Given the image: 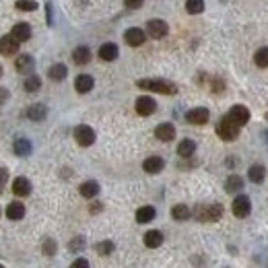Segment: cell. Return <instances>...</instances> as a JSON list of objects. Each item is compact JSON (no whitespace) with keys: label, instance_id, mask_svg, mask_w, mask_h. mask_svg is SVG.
Segmentation results:
<instances>
[{"label":"cell","instance_id":"1","mask_svg":"<svg viewBox=\"0 0 268 268\" xmlns=\"http://www.w3.org/2000/svg\"><path fill=\"white\" fill-rule=\"evenodd\" d=\"M137 87L145 89V91H151V93H161V95L177 93V85L171 81H163V79H141V81H137Z\"/></svg>","mask_w":268,"mask_h":268},{"label":"cell","instance_id":"2","mask_svg":"<svg viewBox=\"0 0 268 268\" xmlns=\"http://www.w3.org/2000/svg\"><path fill=\"white\" fill-rule=\"evenodd\" d=\"M194 217L200 223H215V221H219L223 217V207L219 203H215V205H200L194 211Z\"/></svg>","mask_w":268,"mask_h":268},{"label":"cell","instance_id":"3","mask_svg":"<svg viewBox=\"0 0 268 268\" xmlns=\"http://www.w3.org/2000/svg\"><path fill=\"white\" fill-rule=\"evenodd\" d=\"M239 126L235 124V122H231L227 116L225 118H221L219 120V124H217V134H219V139H223V141H235L237 137H239Z\"/></svg>","mask_w":268,"mask_h":268},{"label":"cell","instance_id":"4","mask_svg":"<svg viewBox=\"0 0 268 268\" xmlns=\"http://www.w3.org/2000/svg\"><path fill=\"white\" fill-rule=\"evenodd\" d=\"M75 141L81 145V147H91L95 143V130L87 124H79L75 128Z\"/></svg>","mask_w":268,"mask_h":268},{"label":"cell","instance_id":"5","mask_svg":"<svg viewBox=\"0 0 268 268\" xmlns=\"http://www.w3.org/2000/svg\"><path fill=\"white\" fill-rule=\"evenodd\" d=\"M147 33L153 39H163L169 33V25L163 19H151V21H147Z\"/></svg>","mask_w":268,"mask_h":268},{"label":"cell","instance_id":"6","mask_svg":"<svg viewBox=\"0 0 268 268\" xmlns=\"http://www.w3.org/2000/svg\"><path fill=\"white\" fill-rule=\"evenodd\" d=\"M231 209H233V215L237 219H245L252 213V203H250V198L245 196V194H237L235 200H233V205H231Z\"/></svg>","mask_w":268,"mask_h":268},{"label":"cell","instance_id":"7","mask_svg":"<svg viewBox=\"0 0 268 268\" xmlns=\"http://www.w3.org/2000/svg\"><path fill=\"white\" fill-rule=\"evenodd\" d=\"M134 109H137V114L139 116H153L155 111H157V101H155L153 97H149V95H141L139 99H137V103H134Z\"/></svg>","mask_w":268,"mask_h":268},{"label":"cell","instance_id":"8","mask_svg":"<svg viewBox=\"0 0 268 268\" xmlns=\"http://www.w3.org/2000/svg\"><path fill=\"white\" fill-rule=\"evenodd\" d=\"M227 118H229L231 122H235V124L241 128V126H245V124L250 122V109L245 107V105H233V107L229 109Z\"/></svg>","mask_w":268,"mask_h":268},{"label":"cell","instance_id":"9","mask_svg":"<svg viewBox=\"0 0 268 268\" xmlns=\"http://www.w3.org/2000/svg\"><path fill=\"white\" fill-rule=\"evenodd\" d=\"M124 41L128 43L130 48H139V46H143V43L147 41V33L143 29H139V27H130L124 33Z\"/></svg>","mask_w":268,"mask_h":268},{"label":"cell","instance_id":"10","mask_svg":"<svg viewBox=\"0 0 268 268\" xmlns=\"http://www.w3.org/2000/svg\"><path fill=\"white\" fill-rule=\"evenodd\" d=\"M209 118H211V114H209L207 107H194V109H190L188 114H186V122H190V124H194V126L207 124Z\"/></svg>","mask_w":268,"mask_h":268},{"label":"cell","instance_id":"11","mask_svg":"<svg viewBox=\"0 0 268 268\" xmlns=\"http://www.w3.org/2000/svg\"><path fill=\"white\" fill-rule=\"evenodd\" d=\"M15 69H17V73L29 77V75L33 73V69H35V60H33V56H31V54H21V56L15 60Z\"/></svg>","mask_w":268,"mask_h":268},{"label":"cell","instance_id":"12","mask_svg":"<svg viewBox=\"0 0 268 268\" xmlns=\"http://www.w3.org/2000/svg\"><path fill=\"white\" fill-rule=\"evenodd\" d=\"M155 137H157L161 143H171L175 139V126L169 122H163L155 128Z\"/></svg>","mask_w":268,"mask_h":268},{"label":"cell","instance_id":"13","mask_svg":"<svg viewBox=\"0 0 268 268\" xmlns=\"http://www.w3.org/2000/svg\"><path fill=\"white\" fill-rule=\"evenodd\" d=\"M19 46H21V43L13 35L0 37V54H3V56H15L19 52Z\"/></svg>","mask_w":268,"mask_h":268},{"label":"cell","instance_id":"14","mask_svg":"<svg viewBox=\"0 0 268 268\" xmlns=\"http://www.w3.org/2000/svg\"><path fill=\"white\" fill-rule=\"evenodd\" d=\"M163 167H165V161H163V157H159V155H153V157H147V159H145V163H143V169H145L147 173H151V175L163 171Z\"/></svg>","mask_w":268,"mask_h":268},{"label":"cell","instance_id":"15","mask_svg":"<svg viewBox=\"0 0 268 268\" xmlns=\"http://www.w3.org/2000/svg\"><path fill=\"white\" fill-rule=\"evenodd\" d=\"M25 116L29 120H33V122H41V120H46V116H48V107L43 103H33V105H29L25 109Z\"/></svg>","mask_w":268,"mask_h":268},{"label":"cell","instance_id":"16","mask_svg":"<svg viewBox=\"0 0 268 268\" xmlns=\"http://www.w3.org/2000/svg\"><path fill=\"white\" fill-rule=\"evenodd\" d=\"M31 25L29 23H17L15 27H13V31H11V35L19 41V43H23V41H29L31 39Z\"/></svg>","mask_w":268,"mask_h":268},{"label":"cell","instance_id":"17","mask_svg":"<svg viewBox=\"0 0 268 268\" xmlns=\"http://www.w3.org/2000/svg\"><path fill=\"white\" fill-rule=\"evenodd\" d=\"M118 54H120V50H118L116 43H111V41L101 43V48H99V58H101L103 62H114V60L118 58Z\"/></svg>","mask_w":268,"mask_h":268},{"label":"cell","instance_id":"18","mask_svg":"<svg viewBox=\"0 0 268 268\" xmlns=\"http://www.w3.org/2000/svg\"><path fill=\"white\" fill-rule=\"evenodd\" d=\"M13 194L15 196H29L31 194V182L27 180V177H17V180L13 182Z\"/></svg>","mask_w":268,"mask_h":268},{"label":"cell","instance_id":"19","mask_svg":"<svg viewBox=\"0 0 268 268\" xmlns=\"http://www.w3.org/2000/svg\"><path fill=\"white\" fill-rule=\"evenodd\" d=\"M93 85H95V81H93V77L91 75H79L77 77V81H75V89L79 93H89L93 89Z\"/></svg>","mask_w":268,"mask_h":268},{"label":"cell","instance_id":"20","mask_svg":"<svg viewBox=\"0 0 268 268\" xmlns=\"http://www.w3.org/2000/svg\"><path fill=\"white\" fill-rule=\"evenodd\" d=\"M145 245L147 248H151V250H155V248H159V245L163 243V233L159 231V229H151V231H147L145 233Z\"/></svg>","mask_w":268,"mask_h":268},{"label":"cell","instance_id":"21","mask_svg":"<svg viewBox=\"0 0 268 268\" xmlns=\"http://www.w3.org/2000/svg\"><path fill=\"white\" fill-rule=\"evenodd\" d=\"M79 194L83 198H95L99 194V184L95 180H87V182H83L79 186Z\"/></svg>","mask_w":268,"mask_h":268},{"label":"cell","instance_id":"22","mask_svg":"<svg viewBox=\"0 0 268 268\" xmlns=\"http://www.w3.org/2000/svg\"><path fill=\"white\" fill-rule=\"evenodd\" d=\"M13 151H15L17 157H29L31 151H33V147H31V143H29L27 139H17V141L13 143Z\"/></svg>","mask_w":268,"mask_h":268},{"label":"cell","instance_id":"23","mask_svg":"<svg viewBox=\"0 0 268 268\" xmlns=\"http://www.w3.org/2000/svg\"><path fill=\"white\" fill-rule=\"evenodd\" d=\"M66 75H69V69H66V64H62V62H56V64H52L50 69H48V77H50V81H64L66 79Z\"/></svg>","mask_w":268,"mask_h":268},{"label":"cell","instance_id":"24","mask_svg":"<svg viewBox=\"0 0 268 268\" xmlns=\"http://www.w3.org/2000/svg\"><path fill=\"white\" fill-rule=\"evenodd\" d=\"M73 60H75V64H79V66L89 64V62H91V50H89L87 46L75 48V50H73Z\"/></svg>","mask_w":268,"mask_h":268},{"label":"cell","instance_id":"25","mask_svg":"<svg viewBox=\"0 0 268 268\" xmlns=\"http://www.w3.org/2000/svg\"><path fill=\"white\" fill-rule=\"evenodd\" d=\"M25 217V207H23V203H11V205H7V219H11V221H21Z\"/></svg>","mask_w":268,"mask_h":268},{"label":"cell","instance_id":"26","mask_svg":"<svg viewBox=\"0 0 268 268\" xmlns=\"http://www.w3.org/2000/svg\"><path fill=\"white\" fill-rule=\"evenodd\" d=\"M194 151H196V143L192 139H184L180 145H177V155H180V157H184V159L192 157Z\"/></svg>","mask_w":268,"mask_h":268},{"label":"cell","instance_id":"27","mask_svg":"<svg viewBox=\"0 0 268 268\" xmlns=\"http://www.w3.org/2000/svg\"><path fill=\"white\" fill-rule=\"evenodd\" d=\"M264 175H266V169H264L262 163H254V165L248 169V177H250V182H254V184L264 182Z\"/></svg>","mask_w":268,"mask_h":268},{"label":"cell","instance_id":"28","mask_svg":"<svg viewBox=\"0 0 268 268\" xmlns=\"http://www.w3.org/2000/svg\"><path fill=\"white\" fill-rule=\"evenodd\" d=\"M241 188H243V180H241V175H229L227 180H225V190L229 192V194H237V192H241Z\"/></svg>","mask_w":268,"mask_h":268},{"label":"cell","instance_id":"29","mask_svg":"<svg viewBox=\"0 0 268 268\" xmlns=\"http://www.w3.org/2000/svg\"><path fill=\"white\" fill-rule=\"evenodd\" d=\"M155 215H157V211L147 205V207H141V209L137 211V221L145 225V223H151V221L155 219Z\"/></svg>","mask_w":268,"mask_h":268},{"label":"cell","instance_id":"30","mask_svg":"<svg viewBox=\"0 0 268 268\" xmlns=\"http://www.w3.org/2000/svg\"><path fill=\"white\" fill-rule=\"evenodd\" d=\"M171 217H173L175 221H188V219L192 217V211H190L186 205H175V207L171 209Z\"/></svg>","mask_w":268,"mask_h":268},{"label":"cell","instance_id":"31","mask_svg":"<svg viewBox=\"0 0 268 268\" xmlns=\"http://www.w3.org/2000/svg\"><path fill=\"white\" fill-rule=\"evenodd\" d=\"M23 87H25L27 93H35V91H39V89H41V79H39L37 75H29V77L25 79Z\"/></svg>","mask_w":268,"mask_h":268},{"label":"cell","instance_id":"32","mask_svg":"<svg viewBox=\"0 0 268 268\" xmlns=\"http://www.w3.org/2000/svg\"><path fill=\"white\" fill-rule=\"evenodd\" d=\"M205 11V0H186V13L188 15H200Z\"/></svg>","mask_w":268,"mask_h":268},{"label":"cell","instance_id":"33","mask_svg":"<svg viewBox=\"0 0 268 268\" xmlns=\"http://www.w3.org/2000/svg\"><path fill=\"white\" fill-rule=\"evenodd\" d=\"M254 64L258 69H268V48H260L254 54Z\"/></svg>","mask_w":268,"mask_h":268},{"label":"cell","instance_id":"34","mask_svg":"<svg viewBox=\"0 0 268 268\" xmlns=\"http://www.w3.org/2000/svg\"><path fill=\"white\" fill-rule=\"evenodd\" d=\"M114 248H116V245H114V241H109V239H105V241H99L97 243V254H101V256H109L111 252H114Z\"/></svg>","mask_w":268,"mask_h":268},{"label":"cell","instance_id":"35","mask_svg":"<svg viewBox=\"0 0 268 268\" xmlns=\"http://www.w3.org/2000/svg\"><path fill=\"white\" fill-rule=\"evenodd\" d=\"M56 250H58V245H56V241H54V239H46V241L41 243V252H43V256L52 258V256L56 254Z\"/></svg>","mask_w":268,"mask_h":268},{"label":"cell","instance_id":"36","mask_svg":"<svg viewBox=\"0 0 268 268\" xmlns=\"http://www.w3.org/2000/svg\"><path fill=\"white\" fill-rule=\"evenodd\" d=\"M15 7L19 9V11H25V13H31V11H35L39 5L35 3V0H17L15 3Z\"/></svg>","mask_w":268,"mask_h":268},{"label":"cell","instance_id":"37","mask_svg":"<svg viewBox=\"0 0 268 268\" xmlns=\"http://www.w3.org/2000/svg\"><path fill=\"white\" fill-rule=\"evenodd\" d=\"M85 245H87V243H85V237L79 235V237H73V239H71L69 250H71V252H81V250L85 248Z\"/></svg>","mask_w":268,"mask_h":268},{"label":"cell","instance_id":"38","mask_svg":"<svg viewBox=\"0 0 268 268\" xmlns=\"http://www.w3.org/2000/svg\"><path fill=\"white\" fill-rule=\"evenodd\" d=\"M211 87H213V93H221L223 89H225V83H223V81H221L219 77H215V79H213V85H211Z\"/></svg>","mask_w":268,"mask_h":268},{"label":"cell","instance_id":"39","mask_svg":"<svg viewBox=\"0 0 268 268\" xmlns=\"http://www.w3.org/2000/svg\"><path fill=\"white\" fill-rule=\"evenodd\" d=\"M7 182H9V171H7L5 167H0V192H3V190H5Z\"/></svg>","mask_w":268,"mask_h":268},{"label":"cell","instance_id":"40","mask_svg":"<svg viewBox=\"0 0 268 268\" xmlns=\"http://www.w3.org/2000/svg\"><path fill=\"white\" fill-rule=\"evenodd\" d=\"M71 268H91V266H89V260H87V258H77V260L71 264Z\"/></svg>","mask_w":268,"mask_h":268},{"label":"cell","instance_id":"41","mask_svg":"<svg viewBox=\"0 0 268 268\" xmlns=\"http://www.w3.org/2000/svg\"><path fill=\"white\" fill-rule=\"evenodd\" d=\"M143 3H145V0H124V5H126L128 9H141Z\"/></svg>","mask_w":268,"mask_h":268},{"label":"cell","instance_id":"42","mask_svg":"<svg viewBox=\"0 0 268 268\" xmlns=\"http://www.w3.org/2000/svg\"><path fill=\"white\" fill-rule=\"evenodd\" d=\"M11 97V93H9V89H5V87H0V105H3L7 99Z\"/></svg>","mask_w":268,"mask_h":268},{"label":"cell","instance_id":"43","mask_svg":"<svg viewBox=\"0 0 268 268\" xmlns=\"http://www.w3.org/2000/svg\"><path fill=\"white\" fill-rule=\"evenodd\" d=\"M101 209H103L101 203H93L91 207H89V213H91V215H97V213H101Z\"/></svg>","mask_w":268,"mask_h":268},{"label":"cell","instance_id":"44","mask_svg":"<svg viewBox=\"0 0 268 268\" xmlns=\"http://www.w3.org/2000/svg\"><path fill=\"white\" fill-rule=\"evenodd\" d=\"M46 11H48V25H52V5L50 3L46 5Z\"/></svg>","mask_w":268,"mask_h":268},{"label":"cell","instance_id":"45","mask_svg":"<svg viewBox=\"0 0 268 268\" xmlns=\"http://www.w3.org/2000/svg\"><path fill=\"white\" fill-rule=\"evenodd\" d=\"M0 79H3V66H0Z\"/></svg>","mask_w":268,"mask_h":268},{"label":"cell","instance_id":"46","mask_svg":"<svg viewBox=\"0 0 268 268\" xmlns=\"http://www.w3.org/2000/svg\"><path fill=\"white\" fill-rule=\"evenodd\" d=\"M0 268H5V266H3V264H0Z\"/></svg>","mask_w":268,"mask_h":268},{"label":"cell","instance_id":"47","mask_svg":"<svg viewBox=\"0 0 268 268\" xmlns=\"http://www.w3.org/2000/svg\"><path fill=\"white\" fill-rule=\"evenodd\" d=\"M0 215H3V211H0Z\"/></svg>","mask_w":268,"mask_h":268}]
</instances>
